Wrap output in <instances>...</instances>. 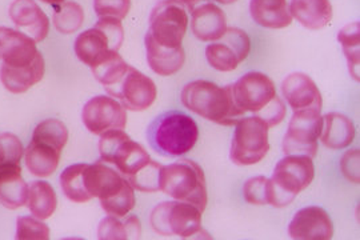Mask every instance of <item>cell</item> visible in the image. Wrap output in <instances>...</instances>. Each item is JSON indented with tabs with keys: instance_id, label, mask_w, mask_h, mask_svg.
<instances>
[{
	"instance_id": "cell-20",
	"label": "cell",
	"mask_w": 360,
	"mask_h": 240,
	"mask_svg": "<svg viewBox=\"0 0 360 240\" xmlns=\"http://www.w3.org/2000/svg\"><path fill=\"white\" fill-rule=\"evenodd\" d=\"M191 19L193 34L202 42H217L227 30L226 13L214 3L193 8Z\"/></svg>"
},
{
	"instance_id": "cell-42",
	"label": "cell",
	"mask_w": 360,
	"mask_h": 240,
	"mask_svg": "<svg viewBox=\"0 0 360 240\" xmlns=\"http://www.w3.org/2000/svg\"><path fill=\"white\" fill-rule=\"evenodd\" d=\"M41 1L47 3V4H51V6H58V4L65 3V0H41Z\"/></svg>"
},
{
	"instance_id": "cell-26",
	"label": "cell",
	"mask_w": 360,
	"mask_h": 240,
	"mask_svg": "<svg viewBox=\"0 0 360 240\" xmlns=\"http://www.w3.org/2000/svg\"><path fill=\"white\" fill-rule=\"evenodd\" d=\"M60 155L62 151L51 146L31 140L26 150L27 168L35 177H51L59 165Z\"/></svg>"
},
{
	"instance_id": "cell-17",
	"label": "cell",
	"mask_w": 360,
	"mask_h": 240,
	"mask_svg": "<svg viewBox=\"0 0 360 240\" xmlns=\"http://www.w3.org/2000/svg\"><path fill=\"white\" fill-rule=\"evenodd\" d=\"M10 18L13 25L37 43L47 38L50 20L35 0H13L10 6Z\"/></svg>"
},
{
	"instance_id": "cell-8",
	"label": "cell",
	"mask_w": 360,
	"mask_h": 240,
	"mask_svg": "<svg viewBox=\"0 0 360 240\" xmlns=\"http://www.w3.org/2000/svg\"><path fill=\"white\" fill-rule=\"evenodd\" d=\"M150 223L159 235L191 238L202 232V211L190 203L163 202L153 210Z\"/></svg>"
},
{
	"instance_id": "cell-24",
	"label": "cell",
	"mask_w": 360,
	"mask_h": 240,
	"mask_svg": "<svg viewBox=\"0 0 360 240\" xmlns=\"http://www.w3.org/2000/svg\"><path fill=\"white\" fill-rule=\"evenodd\" d=\"M250 13L252 19L264 28H285L292 23L287 0H251Z\"/></svg>"
},
{
	"instance_id": "cell-7",
	"label": "cell",
	"mask_w": 360,
	"mask_h": 240,
	"mask_svg": "<svg viewBox=\"0 0 360 240\" xmlns=\"http://www.w3.org/2000/svg\"><path fill=\"white\" fill-rule=\"evenodd\" d=\"M269 125L257 116L242 118L235 125L231 160L238 165H257L270 151Z\"/></svg>"
},
{
	"instance_id": "cell-14",
	"label": "cell",
	"mask_w": 360,
	"mask_h": 240,
	"mask_svg": "<svg viewBox=\"0 0 360 240\" xmlns=\"http://www.w3.org/2000/svg\"><path fill=\"white\" fill-rule=\"evenodd\" d=\"M82 120L91 134L103 135L111 130H124L127 125V110L112 96L99 95L86 103Z\"/></svg>"
},
{
	"instance_id": "cell-13",
	"label": "cell",
	"mask_w": 360,
	"mask_h": 240,
	"mask_svg": "<svg viewBox=\"0 0 360 240\" xmlns=\"http://www.w3.org/2000/svg\"><path fill=\"white\" fill-rule=\"evenodd\" d=\"M251 42L243 30L230 27L217 43L206 49V58L210 65L221 72H230L247 59Z\"/></svg>"
},
{
	"instance_id": "cell-3",
	"label": "cell",
	"mask_w": 360,
	"mask_h": 240,
	"mask_svg": "<svg viewBox=\"0 0 360 240\" xmlns=\"http://www.w3.org/2000/svg\"><path fill=\"white\" fill-rule=\"evenodd\" d=\"M159 190L176 201L193 204L202 213L206 210L208 196L205 172L190 159L162 167Z\"/></svg>"
},
{
	"instance_id": "cell-23",
	"label": "cell",
	"mask_w": 360,
	"mask_h": 240,
	"mask_svg": "<svg viewBox=\"0 0 360 240\" xmlns=\"http://www.w3.org/2000/svg\"><path fill=\"white\" fill-rule=\"evenodd\" d=\"M290 13L307 30L318 31L331 22L333 6L330 0H291Z\"/></svg>"
},
{
	"instance_id": "cell-37",
	"label": "cell",
	"mask_w": 360,
	"mask_h": 240,
	"mask_svg": "<svg viewBox=\"0 0 360 240\" xmlns=\"http://www.w3.org/2000/svg\"><path fill=\"white\" fill-rule=\"evenodd\" d=\"M131 0H94V10L99 19L112 18L123 20L129 13Z\"/></svg>"
},
{
	"instance_id": "cell-31",
	"label": "cell",
	"mask_w": 360,
	"mask_h": 240,
	"mask_svg": "<svg viewBox=\"0 0 360 240\" xmlns=\"http://www.w3.org/2000/svg\"><path fill=\"white\" fill-rule=\"evenodd\" d=\"M31 140L44 143L59 151H63L68 140V130L63 122L58 119H47L39 123L34 130Z\"/></svg>"
},
{
	"instance_id": "cell-16",
	"label": "cell",
	"mask_w": 360,
	"mask_h": 240,
	"mask_svg": "<svg viewBox=\"0 0 360 240\" xmlns=\"http://www.w3.org/2000/svg\"><path fill=\"white\" fill-rule=\"evenodd\" d=\"M282 92L294 113L303 110L322 111L321 91L306 74L294 72L287 76L282 84Z\"/></svg>"
},
{
	"instance_id": "cell-6",
	"label": "cell",
	"mask_w": 360,
	"mask_h": 240,
	"mask_svg": "<svg viewBox=\"0 0 360 240\" xmlns=\"http://www.w3.org/2000/svg\"><path fill=\"white\" fill-rule=\"evenodd\" d=\"M123 40L124 31L122 22L112 18H103L77 37L74 50L79 61L92 68L112 53L119 52Z\"/></svg>"
},
{
	"instance_id": "cell-10",
	"label": "cell",
	"mask_w": 360,
	"mask_h": 240,
	"mask_svg": "<svg viewBox=\"0 0 360 240\" xmlns=\"http://www.w3.org/2000/svg\"><path fill=\"white\" fill-rule=\"evenodd\" d=\"M187 25L188 16L181 3L178 0H160L150 15L148 34L158 44L175 49L181 46Z\"/></svg>"
},
{
	"instance_id": "cell-43",
	"label": "cell",
	"mask_w": 360,
	"mask_h": 240,
	"mask_svg": "<svg viewBox=\"0 0 360 240\" xmlns=\"http://www.w3.org/2000/svg\"><path fill=\"white\" fill-rule=\"evenodd\" d=\"M215 1L221 3V4H232V3H235V1H238V0H215Z\"/></svg>"
},
{
	"instance_id": "cell-19",
	"label": "cell",
	"mask_w": 360,
	"mask_h": 240,
	"mask_svg": "<svg viewBox=\"0 0 360 240\" xmlns=\"http://www.w3.org/2000/svg\"><path fill=\"white\" fill-rule=\"evenodd\" d=\"M44 70V59L39 52L31 63L18 65L3 63L0 68V80L4 89H8L10 92L23 94L43 79Z\"/></svg>"
},
{
	"instance_id": "cell-32",
	"label": "cell",
	"mask_w": 360,
	"mask_h": 240,
	"mask_svg": "<svg viewBox=\"0 0 360 240\" xmlns=\"http://www.w3.org/2000/svg\"><path fill=\"white\" fill-rule=\"evenodd\" d=\"M129 67V64L124 62L119 52H115L107 59H104L103 62L92 67L91 71L95 79L103 84L104 89H108L122 79V76L127 72Z\"/></svg>"
},
{
	"instance_id": "cell-35",
	"label": "cell",
	"mask_w": 360,
	"mask_h": 240,
	"mask_svg": "<svg viewBox=\"0 0 360 240\" xmlns=\"http://www.w3.org/2000/svg\"><path fill=\"white\" fill-rule=\"evenodd\" d=\"M18 240L50 239V228L35 216H20L16 222Z\"/></svg>"
},
{
	"instance_id": "cell-25",
	"label": "cell",
	"mask_w": 360,
	"mask_h": 240,
	"mask_svg": "<svg viewBox=\"0 0 360 240\" xmlns=\"http://www.w3.org/2000/svg\"><path fill=\"white\" fill-rule=\"evenodd\" d=\"M355 138V126L346 115L331 113L323 116V128L321 139L331 150H343L348 147Z\"/></svg>"
},
{
	"instance_id": "cell-9",
	"label": "cell",
	"mask_w": 360,
	"mask_h": 240,
	"mask_svg": "<svg viewBox=\"0 0 360 240\" xmlns=\"http://www.w3.org/2000/svg\"><path fill=\"white\" fill-rule=\"evenodd\" d=\"M99 152L103 162L115 165L127 177L136 174L151 160L148 152L123 130H111L101 135Z\"/></svg>"
},
{
	"instance_id": "cell-34",
	"label": "cell",
	"mask_w": 360,
	"mask_h": 240,
	"mask_svg": "<svg viewBox=\"0 0 360 240\" xmlns=\"http://www.w3.org/2000/svg\"><path fill=\"white\" fill-rule=\"evenodd\" d=\"M104 211L108 215L117 216L123 217L127 215L129 211L135 207V194H134V187L127 182L124 187L111 196L110 199H105L101 202Z\"/></svg>"
},
{
	"instance_id": "cell-28",
	"label": "cell",
	"mask_w": 360,
	"mask_h": 240,
	"mask_svg": "<svg viewBox=\"0 0 360 240\" xmlns=\"http://www.w3.org/2000/svg\"><path fill=\"white\" fill-rule=\"evenodd\" d=\"M86 163L68 165L60 175V187L71 202L86 203L92 199L86 189Z\"/></svg>"
},
{
	"instance_id": "cell-5",
	"label": "cell",
	"mask_w": 360,
	"mask_h": 240,
	"mask_svg": "<svg viewBox=\"0 0 360 240\" xmlns=\"http://www.w3.org/2000/svg\"><path fill=\"white\" fill-rule=\"evenodd\" d=\"M151 144L167 156H181L191 151L199 138V128L190 115L167 113L159 116L150 128Z\"/></svg>"
},
{
	"instance_id": "cell-30",
	"label": "cell",
	"mask_w": 360,
	"mask_h": 240,
	"mask_svg": "<svg viewBox=\"0 0 360 240\" xmlns=\"http://www.w3.org/2000/svg\"><path fill=\"white\" fill-rule=\"evenodd\" d=\"M359 22H352L346 27H343L338 35V39L343 47L346 59H347L349 74L356 82H359Z\"/></svg>"
},
{
	"instance_id": "cell-15",
	"label": "cell",
	"mask_w": 360,
	"mask_h": 240,
	"mask_svg": "<svg viewBox=\"0 0 360 240\" xmlns=\"http://www.w3.org/2000/svg\"><path fill=\"white\" fill-rule=\"evenodd\" d=\"M288 234L295 240H328L334 236L330 215L318 206L302 208L292 217Z\"/></svg>"
},
{
	"instance_id": "cell-33",
	"label": "cell",
	"mask_w": 360,
	"mask_h": 240,
	"mask_svg": "<svg viewBox=\"0 0 360 240\" xmlns=\"http://www.w3.org/2000/svg\"><path fill=\"white\" fill-rule=\"evenodd\" d=\"M162 167L163 165L150 160V163L144 165L136 174L127 177V180L134 189L141 192H156L159 191Z\"/></svg>"
},
{
	"instance_id": "cell-12",
	"label": "cell",
	"mask_w": 360,
	"mask_h": 240,
	"mask_svg": "<svg viewBox=\"0 0 360 240\" xmlns=\"http://www.w3.org/2000/svg\"><path fill=\"white\" fill-rule=\"evenodd\" d=\"M105 91L129 111H144L150 108L158 95L154 80L131 65L122 79Z\"/></svg>"
},
{
	"instance_id": "cell-11",
	"label": "cell",
	"mask_w": 360,
	"mask_h": 240,
	"mask_svg": "<svg viewBox=\"0 0 360 240\" xmlns=\"http://www.w3.org/2000/svg\"><path fill=\"white\" fill-rule=\"evenodd\" d=\"M323 116L321 111L303 110L292 115L283 140L285 155H304L314 158L318 152V139H321Z\"/></svg>"
},
{
	"instance_id": "cell-4",
	"label": "cell",
	"mask_w": 360,
	"mask_h": 240,
	"mask_svg": "<svg viewBox=\"0 0 360 240\" xmlns=\"http://www.w3.org/2000/svg\"><path fill=\"white\" fill-rule=\"evenodd\" d=\"M315 177L312 158L304 155H285L270 179L269 204L282 208L294 202L296 195L306 190Z\"/></svg>"
},
{
	"instance_id": "cell-38",
	"label": "cell",
	"mask_w": 360,
	"mask_h": 240,
	"mask_svg": "<svg viewBox=\"0 0 360 240\" xmlns=\"http://www.w3.org/2000/svg\"><path fill=\"white\" fill-rule=\"evenodd\" d=\"M98 238L102 240L129 239V223L120 222L117 216L104 217L98 227Z\"/></svg>"
},
{
	"instance_id": "cell-2",
	"label": "cell",
	"mask_w": 360,
	"mask_h": 240,
	"mask_svg": "<svg viewBox=\"0 0 360 240\" xmlns=\"http://www.w3.org/2000/svg\"><path fill=\"white\" fill-rule=\"evenodd\" d=\"M180 101L193 114L221 126H235L243 116L232 101L231 84L219 87L212 82L195 80L181 89Z\"/></svg>"
},
{
	"instance_id": "cell-39",
	"label": "cell",
	"mask_w": 360,
	"mask_h": 240,
	"mask_svg": "<svg viewBox=\"0 0 360 240\" xmlns=\"http://www.w3.org/2000/svg\"><path fill=\"white\" fill-rule=\"evenodd\" d=\"M359 150L358 149L348 150L340 160V168H342L343 175L352 183H359Z\"/></svg>"
},
{
	"instance_id": "cell-22",
	"label": "cell",
	"mask_w": 360,
	"mask_h": 240,
	"mask_svg": "<svg viewBox=\"0 0 360 240\" xmlns=\"http://www.w3.org/2000/svg\"><path fill=\"white\" fill-rule=\"evenodd\" d=\"M144 44L147 51V62L155 74L160 76H171L179 72L183 68L186 53L181 46L175 49L163 47L158 44L148 32L144 39Z\"/></svg>"
},
{
	"instance_id": "cell-21",
	"label": "cell",
	"mask_w": 360,
	"mask_h": 240,
	"mask_svg": "<svg viewBox=\"0 0 360 240\" xmlns=\"http://www.w3.org/2000/svg\"><path fill=\"white\" fill-rule=\"evenodd\" d=\"M28 186L22 177L20 163L0 165V203L8 208L16 210L27 204Z\"/></svg>"
},
{
	"instance_id": "cell-18",
	"label": "cell",
	"mask_w": 360,
	"mask_h": 240,
	"mask_svg": "<svg viewBox=\"0 0 360 240\" xmlns=\"http://www.w3.org/2000/svg\"><path fill=\"white\" fill-rule=\"evenodd\" d=\"M39 51L37 42L22 31L0 27V61L4 64L31 63Z\"/></svg>"
},
{
	"instance_id": "cell-27",
	"label": "cell",
	"mask_w": 360,
	"mask_h": 240,
	"mask_svg": "<svg viewBox=\"0 0 360 240\" xmlns=\"http://www.w3.org/2000/svg\"><path fill=\"white\" fill-rule=\"evenodd\" d=\"M27 206L32 216L46 220L53 215L58 207L56 192L49 182L35 180L28 186Z\"/></svg>"
},
{
	"instance_id": "cell-36",
	"label": "cell",
	"mask_w": 360,
	"mask_h": 240,
	"mask_svg": "<svg viewBox=\"0 0 360 240\" xmlns=\"http://www.w3.org/2000/svg\"><path fill=\"white\" fill-rule=\"evenodd\" d=\"M245 202L263 206L270 202V179L266 177H251L243 187Z\"/></svg>"
},
{
	"instance_id": "cell-41",
	"label": "cell",
	"mask_w": 360,
	"mask_h": 240,
	"mask_svg": "<svg viewBox=\"0 0 360 240\" xmlns=\"http://www.w3.org/2000/svg\"><path fill=\"white\" fill-rule=\"evenodd\" d=\"M179 3H181L186 8H188L190 11H193V8H195V6L198 4V3H200L202 0H178Z\"/></svg>"
},
{
	"instance_id": "cell-29",
	"label": "cell",
	"mask_w": 360,
	"mask_h": 240,
	"mask_svg": "<svg viewBox=\"0 0 360 240\" xmlns=\"http://www.w3.org/2000/svg\"><path fill=\"white\" fill-rule=\"evenodd\" d=\"M52 22L60 34H74L84 22V11L75 1H65L53 6Z\"/></svg>"
},
{
	"instance_id": "cell-40",
	"label": "cell",
	"mask_w": 360,
	"mask_h": 240,
	"mask_svg": "<svg viewBox=\"0 0 360 240\" xmlns=\"http://www.w3.org/2000/svg\"><path fill=\"white\" fill-rule=\"evenodd\" d=\"M19 160V143L8 132L0 135V165L18 163Z\"/></svg>"
},
{
	"instance_id": "cell-1",
	"label": "cell",
	"mask_w": 360,
	"mask_h": 240,
	"mask_svg": "<svg viewBox=\"0 0 360 240\" xmlns=\"http://www.w3.org/2000/svg\"><path fill=\"white\" fill-rule=\"evenodd\" d=\"M232 101L242 114L252 113L269 127L276 126L285 118V106L276 95L275 84L262 72H248L231 84Z\"/></svg>"
}]
</instances>
